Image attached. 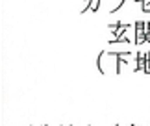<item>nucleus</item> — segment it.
I'll return each instance as SVG.
<instances>
[{
  "instance_id": "7ed1b4c3",
  "label": "nucleus",
  "mask_w": 150,
  "mask_h": 126,
  "mask_svg": "<svg viewBox=\"0 0 150 126\" xmlns=\"http://www.w3.org/2000/svg\"><path fill=\"white\" fill-rule=\"evenodd\" d=\"M145 37L146 43H150V22H145Z\"/></svg>"
},
{
  "instance_id": "f03ea898",
  "label": "nucleus",
  "mask_w": 150,
  "mask_h": 126,
  "mask_svg": "<svg viewBox=\"0 0 150 126\" xmlns=\"http://www.w3.org/2000/svg\"><path fill=\"white\" fill-rule=\"evenodd\" d=\"M145 67H146V56H143V54H137V71H145Z\"/></svg>"
},
{
  "instance_id": "f257e3e1",
  "label": "nucleus",
  "mask_w": 150,
  "mask_h": 126,
  "mask_svg": "<svg viewBox=\"0 0 150 126\" xmlns=\"http://www.w3.org/2000/svg\"><path fill=\"white\" fill-rule=\"evenodd\" d=\"M135 33H137V45H141V43H145L146 41V37H145V22H137L135 24Z\"/></svg>"
},
{
  "instance_id": "20e7f679",
  "label": "nucleus",
  "mask_w": 150,
  "mask_h": 126,
  "mask_svg": "<svg viewBox=\"0 0 150 126\" xmlns=\"http://www.w3.org/2000/svg\"><path fill=\"white\" fill-rule=\"evenodd\" d=\"M145 56H146V67H145V72L150 74V52H146Z\"/></svg>"
},
{
  "instance_id": "39448f33",
  "label": "nucleus",
  "mask_w": 150,
  "mask_h": 126,
  "mask_svg": "<svg viewBox=\"0 0 150 126\" xmlns=\"http://www.w3.org/2000/svg\"><path fill=\"white\" fill-rule=\"evenodd\" d=\"M146 6H150V0H143V9H146Z\"/></svg>"
}]
</instances>
